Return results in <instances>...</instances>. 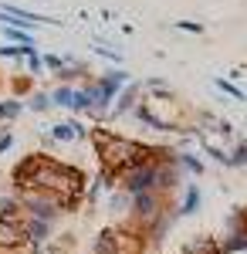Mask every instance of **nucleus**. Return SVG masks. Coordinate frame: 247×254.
I'll use <instances>...</instances> for the list:
<instances>
[{
	"label": "nucleus",
	"instance_id": "obj_1",
	"mask_svg": "<svg viewBox=\"0 0 247 254\" xmlns=\"http://www.w3.org/2000/svg\"><path fill=\"white\" fill-rule=\"evenodd\" d=\"M14 187L17 190H38V193H51L58 196L61 210H71L81 196L85 187V176L78 173L75 166H64L58 159L34 153V156L20 159L17 170H14Z\"/></svg>",
	"mask_w": 247,
	"mask_h": 254
},
{
	"label": "nucleus",
	"instance_id": "obj_2",
	"mask_svg": "<svg viewBox=\"0 0 247 254\" xmlns=\"http://www.w3.org/2000/svg\"><path fill=\"white\" fill-rule=\"evenodd\" d=\"M95 142H98V153L105 159V170L109 173H119V170H125V166H146V156H142V149L135 146V142H125V139H115L109 132H95Z\"/></svg>",
	"mask_w": 247,
	"mask_h": 254
},
{
	"label": "nucleus",
	"instance_id": "obj_3",
	"mask_svg": "<svg viewBox=\"0 0 247 254\" xmlns=\"http://www.w3.org/2000/svg\"><path fill=\"white\" fill-rule=\"evenodd\" d=\"M146 244L142 237L129 234V231H102L95 241V254H142Z\"/></svg>",
	"mask_w": 247,
	"mask_h": 254
},
{
	"label": "nucleus",
	"instance_id": "obj_4",
	"mask_svg": "<svg viewBox=\"0 0 247 254\" xmlns=\"http://www.w3.org/2000/svg\"><path fill=\"white\" fill-rule=\"evenodd\" d=\"M20 244H27L24 217H0V251H17Z\"/></svg>",
	"mask_w": 247,
	"mask_h": 254
},
{
	"label": "nucleus",
	"instance_id": "obj_5",
	"mask_svg": "<svg viewBox=\"0 0 247 254\" xmlns=\"http://www.w3.org/2000/svg\"><path fill=\"white\" fill-rule=\"evenodd\" d=\"M85 136V129L75 126V122H64V126H55L51 129V139H61V142H68V139H81Z\"/></svg>",
	"mask_w": 247,
	"mask_h": 254
},
{
	"label": "nucleus",
	"instance_id": "obj_6",
	"mask_svg": "<svg viewBox=\"0 0 247 254\" xmlns=\"http://www.w3.org/2000/svg\"><path fill=\"white\" fill-rule=\"evenodd\" d=\"M132 207H135V214H139V217H152V214H156V196H152V193H135L132 196Z\"/></svg>",
	"mask_w": 247,
	"mask_h": 254
},
{
	"label": "nucleus",
	"instance_id": "obj_7",
	"mask_svg": "<svg viewBox=\"0 0 247 254\" xmlns=\"http://www.w3.org/2000/svg\"><path fill=\"white\" fill-rule=\"evenodd\" d=\"M183 254H220V248L213 241H193V244L183 248Z\"/></svg>",
	"mask_w": 247,
	"mask_h": 254
},
{
	"label": "nucleus",
	"instance_id": "obj_8",
	"mask_svg": "<svg viewBox=\"0 0 247 254\" xmlns=\"http://www.w3.org/2000/svg\"><path fill=\"white\" fill-rule=\"evenodd\" d=\"M196 203H200V190L190 187V190H186V203H183V210H180V214H193V207H196Z\"/></svg>",
	"mask_w": 247,
	"mask_h": 254
},
{
	"label": "nucleus",
	"instance_id": "obj_9",
	"mask_svg": "<svg viewBox=\"0 0 247 254\" xmlns=\"http://www.w3.org/2000/svg\"><path fill=\"white\" fill-rule=\"evenodd\" d=\"M17 112H20L17 102H3V105H0V119H14Z\"/></svg>",
	"mask_w": 247,
	"mask_h": 254
},
{
	"label": "nucleus",
	"instance_id": "obj_10",
	"mask_svg": "<svg viewBox=\"0 0 247 254\" xmlns=\"http://www.w3.org/2000/svg\"><path fill=\"white\" fill-rule=\"evenodd\" d=\"M71 95H75L71 88H58V92H55V102H58V105H71Z\"/></svg>",
	"mask_w": 247,
	"mask_h": 254
},
{
	"label": "nucleus",
	"instance_id": "obj_11",
	"mask_svg": "<svg viewBox=\"0 0 247 254\" xmlns=\"http://www.w3.org/2000/svg\"><path fill=\"white\" fill-rule=\"evenodd\" d=\"M7 38L20 41V44H31V38H27V34H24V31H7Z\"/></svg>",
	"mask_w": 247,
	"mask_h": 254
},
{
	"label": "nucleus",
	"instance_id": "obj_12",
	"mask_svg": "<svg viewBox=\"0 0 247 254\" xmlns=\"http://www.w3.org/2000/svg\"><path fill=\"white\" fill-rule=\"evenodd\" d=\"M10 142H14V139H10V132H3V136H0V153H3V149H7Z\"/></svg>",
	"mask_w": 247,
	"mask_h": 254
}]
</instances>
